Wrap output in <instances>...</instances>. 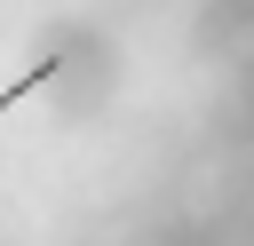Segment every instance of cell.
Here are the masks:
<instances>
[{"label":"cell","instance_id":"1","mask_svg":"<svg viewBox=\"0 0 254 246\" xmlns=\"http://www.w3.org/2000/svg\"><path fill=\"white\" fill-rule=\"evenodd\" d=\"M56 71H64V56H40V63H32V71H24V79H16V87H0V111H16V103H24V95H32V87H48V79H56Z\"/></svg>","mask_w":254,"mask_h":246}]
</instances>
